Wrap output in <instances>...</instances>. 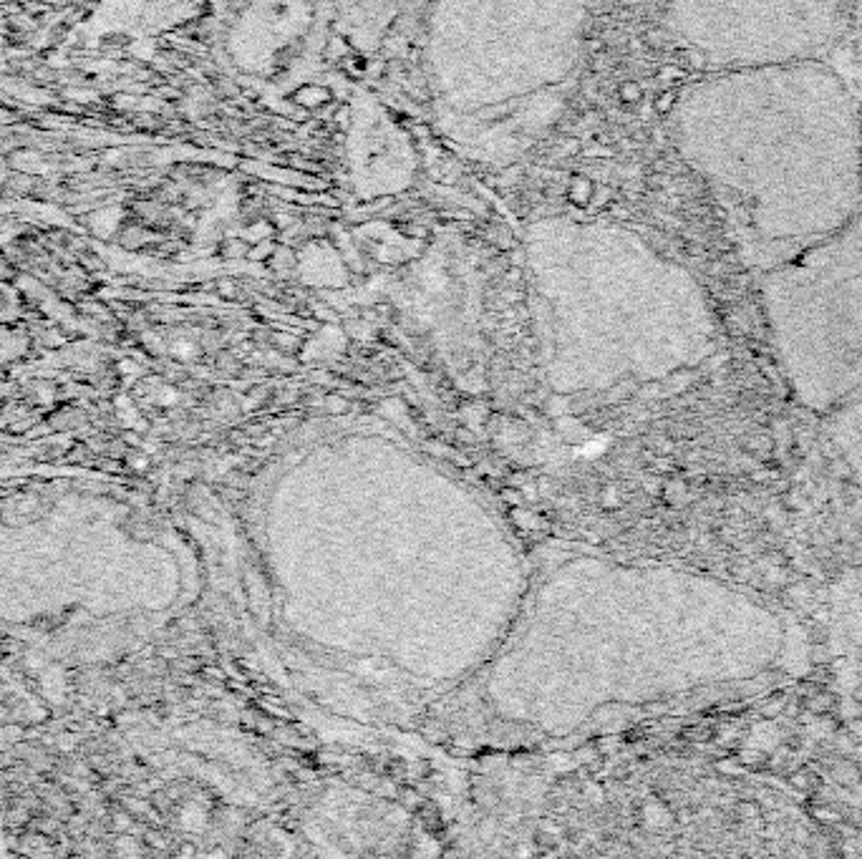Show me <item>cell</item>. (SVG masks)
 I'll return each instance as SVG.
<instances>
[{
	"mask_svg": "<svg viewBox=\"0 0 862 859\" xmlns=\"http://www.w3.org/2000/svg\"><path fill=\"white\" fill-rule=\"evenodd\" d=\"M845 36L850 41L852 56L862 66V0H850V13H847Z\"/></svg>",
	"mask_w": 862,
	"mask_h": 859,
	"instance_id": "obj_5",
	"label": "cell"
},
{
	"mask_svg": "<svg viewBox=\"0 0 862 859\" xmlns=\"http://www.w3.org/2000/svg\"><path fill=\"white\" fill-rule=\"evenodd\" d=\"M762 308L799 404L830 414L862 396V210L764 270Z\"/></svg>",
	"mask_w": 862,
	"mask_h": 859,
	"instance_id": "obj_2",
	"label": "cell"
},
{
	"mask_svg": "<svg viewBox=\"0 0 862 859\" xmlns=\"http://www.w3.org/2000/svg\"><path fill=\"white\" fill-rule=\"evenodd\" d=\"M830 414L832 441H835L837 451H840L847 467H850L857 487L862 489V396L837 406Z\"/></svg>",
	"mask_w": 862,
	"mask_h": 859,
	"instance_id": "obj_4",
	"label": "cell"
},
{
	"mask_svg": "<svg viewBox=\"0 0 862 859\" xmlns=\"http://www.w3.org/2000/svg\"><path fill=\"white\" fill-rule=\"evenodd\" d=\"M681 38L719 69L807 61L845 33L850 0H668Z\"/></svg>",
	"mask_w": 862,
	"mask_h": 859,
	"instance_id": "obj_3",
	"label": "cell"
},
{
	"mask_svg": "<svg viewBox=\"0 0 862 859\" xmlns=\"http://www.w3.org/2000/svg\"><path fill=\"white\" fill-rule=\"evenodd\" d=\"M679 139L754 268L769 270L862 210L860 106L817 58L701 81L679 106Z\"/></svg>",
	"mask_w": 862,
	"mask_h": 859,
	"instance_id": "obj_1",
	"label": "cell"
}]
</instances>
